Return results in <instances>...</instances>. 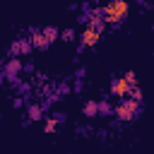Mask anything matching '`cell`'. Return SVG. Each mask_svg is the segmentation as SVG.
Returning a JSON list of instances; mask_svg holds the SVG:
<instances>
[{"label": "cell", "instance_id": "1", "mask_svg": "<svg viewBox=\"0 0 154 154\" xmlns=\"http://www.w3.org/2000/svg\"><path fill=\"white\" fill-rule=\"evenodd\" d=\"M103 12H106V22H111V24H120V22L128 17L130 7H128L125 0H108L106 7H103Z\"/></svg>", "mask_w": 154, "mask_h": 154}, {"label": "cell", "instance_id": "2", "mask_svg": "<svg viewBox=\"0 0 154 154\" xmlns=\"http://www.w3.org/2000/svg\"><path fill=\"white\" fill-rule=\"evenodd\" d=\"M116 116H118V120H135L140 116V101L130 99V96H123L116 106Z\"/></svg>", "mask_w": 154, "mask_h": 154}, {"label": "cell", "instance_id": "3", "mask_svg": "<svg viewBox=\"0 0 154 154\" xmlns=\"http://www.w3.org/2000/svg\"><path fill=\"white\" fill-rule=\"evenodd\" d=\"M130 87H132V84H128L125 77H113V79H111V94H113V96H120V99L128 96Z\"/></svg>", "mask_w": 154, "mask_h": 154}, {"label": "cell", "instance_id": "4", "mask_svg": "<svg viewBox=\"0 0 154 154\" xmlns=\"http://www.w3.org/2000/svg\"><path fill=\"white\" fill-rule=\"evenodd\" d=\"M99 38H101V31H96V29L87 26V29H84V34H82V48H91V46H96V43H99Z\"/></svg>", "mask_w": 154, "mask_h": 154}, {"label": "cell", "instance_id": "5", "mask_svg": "<svg viewBox=\"0 0 154 154\" xmlns=\"http://www.w3.org/2000/svg\"><path fill=\"white\" fill-rule=\"evenodd\" d=\"M31 48H34V43H31V41L19 38V41H14V43L10 46V53H12V55H19V53H22V55H29V53H31Z\"/></svg>", "mask_w": 154, "mask_h": 154}, {"label": "cell", "instance_id": "6", "mask_svg": "<svg viewBox=\"0 0 154 154\" xmlns=\"http://www.w3.org/2000/svg\"><path fill=\"white\" fill-rule=\"evenodd\" d=\"M2 72H5V77H7V79H14V77L22 72V63H19V58H10Z\"/></svg>", "mask_w": 154, "mask_h": 154}, {"label": "cell", "instance_id": "7", "mask_svg": "<svg viewBox=\"0 0 154 154\" xmlns=\"http://www.w3.org/2000/svg\"><path fill=\"white\" fill-rule=\"evenodd\" d=\"M82 113H84L87 118H96V116H99V103H96L94 99L84 101V106H82Z\"/></svg>", "mask_w": 154, "mask_h": 154}, {"label": "cell", "instance_id": "8", "mask_svg": "<svg viewBox=\"0 0 154 154\" xmlns=\"http://www.w3.org/2000/svg\"><path fill=\"white\" fill-rule=\"evenodd\" d=\"M41 34L46 36V41H48V43H53V41L58 38V29H55V26H46V29H41Z\"/></svg>", "mask_w": 154, "mask_h": 154}, {"label": "cell", "instance_id": "9", "mask_svg": "<svg viewBox=\"0 0 154 154\" xmlns=\"http://www.w3.org/2000/svg\"><path fill=\"white\" fill-rule=\"evenodd\" d=\"M29 118H31V120H41V118H43V108L36 106V103H31V106H29Z\"/></svg>", "mask_w": 154, "mask_h": 154}, {"label": "cell", "instance_id": "10", "mask_svg": "<svg viewBox=\"0 0 154 154\" xmlns=\"http://www.w3.org/2000/svg\"><path fill=\"white\" fill-rule=\"evenodd\" d=\"M58 123H60L58 118H51V120H46V123H43V130H46V132H55Z\"/></svg>", "mask_w": 154, "mask_h": 154}, {"label": "cell", "instance_id": "11", "mask_svg": "<svg viewBox=\"0 0 154 154\" xmlns=\"http://www.w3.org/2000/svg\"><path fill=\"white\" fill-rule=\"evenodd\" d=\"M60 36H63V41H72V38H75V31H72V29H65Z\"/></svg>", "mask_w": 154, "mask_h": 154}, {"label": "cell", "instance_id": "12", "mask_svg": "<svg viewBox=\"0 0 154 154\" xmlns=\"http://www.w3.org/2000/svg\"><path fill=\"white\" fill-rule=\"evenodd\" d=\"M99 113H103V116H108V113H111V106H108L106 101H101V103H99Z\"/></svg>", "mask_w": 154, "mask_h": 154}, {"label": "cell", "instance_id": "13", "mask_svg": "<svg viewBox=\"0 0 154 154\" xmlns=\"http://www.w3.org/2000/svg\"><path fill=\"white\" fill-rule=\"evenodd\" d=\"M125 79H128V84H137V77H135V72H125Z\"/></svg>", "mask_w": 154, "mask_h": 154}, {"label": "cell", "instance_id": "14", "mask_svg": "<svg viewBox=\"0 0 154 154\" xmlns=\"http://www.w3.org/2000/svg\"><path fill=\"white\" fill-rule=\"evenodd\" d=\"M94 2H99V0H94Z\"/></svg>", "mask_w": 154, "mask_h": 154}]
</instances>
